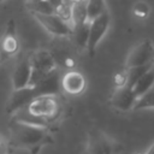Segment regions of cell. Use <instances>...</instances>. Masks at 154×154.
<instances>
[{
    "instance_id": "cell-1",
    "label": "cell",
    "mask_w": 154,
    "mask_h": 154,
    "mask_svg": "<svg viewBox=\"0 0 154 154\" xmlns=\"http://www.w3.org/2000/svg\"><path fill=\"white\" fill-rule=\"evenodd\" d=\"M10 132L12 142L16 146L26 149H35L45 144L49 138L47 126L35 125L17 119H13L10 126Z\"/></svg>"
},
{
    "instance_id": "cell-2",
    "label": "cell",
    "mask_w": 154,
    "mask_h": 154,
    "mask_svg": "<svg viewBox=\"0 0 154 154\" xmlns=\"http://www.w3.org/2000/svg\"><path fill=\"white\" fill-rule=\"evenodd\" d=\"M25 109L30 114L41 118L49 124L59 117L60 102L57 95H36L29 101Z\"/></svg>"
},
{
    "instance_id": "cell-3",
    "label": "cell",
    "mask_w": 154,
    "mask_h": 154,
    "mask_svg": "<svg viewBox=\"0 0 154 154\" xmlns=\"http://www.w3.org/2000/svg\"><path fill=\"white\" fill-rule=\"evenodd\" d=\"M29 60L31 64V77H30L29 87H32L42 77L57 70V61L49 51L46 49L35 51L29 55Z\"/></svg>"
},
{
    "instance_id": "cell-4",
    "label": "cell",
    "mask_w": 154,
    "mask_h": 154,
    "mask_svg": "<svg viewBox=\"0 0 154 154\" xmlns=\"http://www.w3.org/2000/svg\"><path fill=\"white\" fill-rule=\"evenodd\" d=\"M123 147L101 130H91L87 137V154H120Z\"/></svg>"
},
{
    "instance_id": "cell-5",
    "label": "cell",
    "mask_w": 154,
    "mask_h": 154,
    "mask_svg": "<svg viewBox=\"0 0 154 154\" xmlns=\"http://www.w3.org/2000/svg\"><path fill=\"white\" fill-rule=\"evenodd\" d=\"M109 23H111V17L107 10L103 11L97 17H95L94 19L89 20V35H88V42L85 49L88 51L90 57L95 54L100 41L103 38L105 34L109 28Z\"/></svg>"
},
{
    "instance_id": "cell-6",
    "label": "cell",
    "mask_w": 154,
    "mask_h": 154,
    "mask_svg": "<svg viewBox=\"0 0 154 154\" xmlns=\"http://www.w3.org/2000/svg\"><path fill=\"white\" fill-rule=\"evenodd\" d=\"M34 18L41 24V26L54 36H69L71 35L72 28L69 23L59 18L55 13H38L31 12Z\"/></svg>"
},
{
    "instance_id": "cell-7",
    "label": "cell",
    "mask_w": 154,
    "mask_h": 154,
    "mask_svg": "<svg viewBox=\"0 0 154 154\" xmlns=\"http://www.w3.org/2000/svg\"><path fill=\"white\" fill-rule=\"evenodd\" d=\"M154 60V45L150 40H144L136 45L125 60V69L147 64Z\"/></svg>"
},
{
    "instance_id": "cell-8",
    "label": "cell",
    "mask_w": 154,
    "mask_h": 154,
    "mask_svg": "<svg viewBox=\"0 0 154 154\" xmlns=\"http://www.w3.org/2000/svg\"><path fill=\"white\" fill-rule=\"evenodd\" d=\"M136 100H137V96L135 95L132 87L130 85L116 87L109 97V105L119 111L128 112L134 109Z\"/></svg>"
},
{
    "instance_id": "cell-9",
    "label": "cell",
    "mask_w": 154,
    "mask_h": 154,
    "mask_svg": "<svg viewBox=\"0 0 154 154\" xmlns=\"http://www.w3.org/2000/svg\"><path fill=\"white\" fill-rule=\"evenodd\" d=\"M87 85L84 76L75 70L67 71L60 79V88L69 95H79Z\"/></svg>"
},
{
    "instance_id": "cell-10",
    "label": "cell",
    "mask_w": 154,
    "mask_h": 154,
    "mask_svg": "<svg viewBox=\"0 0 154 154\" xmlns=\"http://www.w3.org/2000/svg\"><path fill=\"white\" fill-rule=\"evenodd\" d=\"M35 96L32 87H25L20 89H13L10 101L7 103L6 112L10 114H14L17 111L26 107L29 101Z\"/></svg>"
},
{
    "instance_id": "cell-11",
    "label": "cell",
    "mask_w": 154,
    "mask_h": 154,
    "mask_svg": "<svg viewBox=\"0 0 154 154\" xmlns=\"http://www.w3.org/2000/svg\"><path fill=\"white\" fill-rule=\"evenodd\" d=\"M30 77H31V64H30L29 55H28L25 58H22L14 66V70L12 72L13 89H20V88L29 87Z\"/></svg>"
},
{
    "instance_id": "cell-12",
    "label": "cell",
    "mask_w": 154,
    "mask_h": 154,
    "mask_svg": "<svg viewBox=\"0 0 154 154\" xmlns=\"http://www.w3.org/2000/svg\"><path fill=\"white\" fill-rule=\"evenodd\" d=\"M35 96L36 95H58L60 89V81L57 70L42 77L36 84L32 85Z\"/></svg>"
},
{
    "instance_id": "cell-13",
    "label": "cell",
    "mask_w": 154,
    "mask_h": 154,
    "mask_svg": "<svg viewBox=\"0 0 154 154\" xmlns=\"http://www.w3.org/2000/svg\"><path fill=\"white\" fill-rule=\"evenodd\" d=\"M154 84V65L146 72L143 73L132 85V90L135 93V95L137 96V99L143 95L147 90H149L152 88V85Z\"/></svg>"
},
{
    "instance_id": "cell-14",
    "label": "cell",
    "mask_w": 154,
    "mask_h": 154,
    "mask_svg": "<svg viewBox=\"0 0 154 154\" xmlns=\"http://www.w3.org/2000/svg\"><path fill=\"white\" fill-rule=\"evenodd\" d=\"M89 22L87 17V7H85V0L75 2L71 5V28L72 25L82 24Z\"/></svg>"
},
{
    "instance_id": "cell-15",
    "label": "cell",
    "mask_w": 154,
    "mask_h": 154,
    "mask_svg": "<svg viewBox=\"0 0 154 154\" xmlns=\"http://www.w3.org/2000/svg\"><path fill=\"white\" fill-rule=\"evenodd\" d=\"M71 35H72L75 42L79 47L85 48L87 42H88V35H89V22L77 24V25H72Z\"/></svg>"
},
{
    "instance_id": "cell-16",
    "label": "cell",
    "mask_w": 154,
    "mask_h": 154,
    "mask_svg": "<svg viewBox=\"0 0 154 154\" xmlns=\"http://www.w3.org/2000/svg\"><path fill=\"white\" fill-rule=\"evenodd\" d=\"M1 51L6 55H14L19 51V41L14 32H8L5 35L1 42Z\"/></svg>"
},
{
    "instance_id": "cell-17",
    "label": "cell",
    "mask_w": 154,
    "mask_h": 154,
    "mask_svg": "<svg viewBox=\"0 0 154 154\" xmlns=\"http://www.w3.org/2000/svg\"><path fill=\"white\" fill-rule=\"evenodd\" d=\"M153 65H154V60H152V61H149V63H147V64H143V65H138V66H134V67L126 69L128 85L132 87L134 83H135L143 73H146Z\"/></svg>"
},
{
    "instance_id": "cell-18",
    "label": "cell",
    "mask_w": 154,
    "mask_h": 154,
    "mask_svg": "<svg viewBox=\"0 0 154 154\" xmlns=\"http://www.w3.org/2000/svg\"><path fill=\"white\" fill-rule=\"evenodd\" d=\"M154 108V84L149 90H147L143 95H141L134 106L135 111H141V109H150Z\"/></svg>"
},
{
    "instance_id": "cell-19",
    "label": "cell",
    "mask_w": 154,
    "mask_h": 154,
    "mask_svg": "<svg viewBox=\"0 0 154 154\" xmlns=\"http://www.w3.org/2000/svg\"><path fill=\"white\" fill-rule=\"evenodd\" d=\"M85 7H87V17L88 20L94 19L99 14H101L103 11H106V4L105 0H85Z\"/></svg>"
},
{
    "instance_id": "cell-20",
    "label": "cell",
    "mask_w": 154,
    "mask_h": 154,
    "mask_svg": "<svg viewBox=\"0 0 154 154\" xmlns=\"http://www.w3.org/2000/svg\"><path fill=\"white\" fill-rule=\"evenodd\" d=\"M132 12L135 14V17L137 18H141V19H144L148 17L149 12H150V7L147 2L144 1H137L134 4V7H132Z\"/></svg>"
},
{
    "instance_id": "cell-21",
    "label": "cell",
    "mask_w": 154,
    "mask_h": 154,
    "mask_svg": "<svg viewBox=\"0 0 154 154\" xmlns=\"http://www.w3.org/2000/svg\"><path fill=\"white\" fill-rule=\"evenodd\" d=\"M31 10V12H38V13H54V8L51 6V4L47 0H40L37 2L28 5Z\"/></svg>"
},
{
    "instance_id": "cell-22",
    "label": "cell",
    "mask_w": 154,
    "mask_h": 154,
    "mask_svg": "<svg viewBox=\"0 0 154 154\" xmlns=\"http://www.w3.org/2000/svg\"><path fill=\"white\" fill-rule=\"evenodd\" d=\"M54 13L61 18L63 20H65L66 23H69L71 25V5L70 4H66L65 1L59 5L55 10H54Z\"/></svg>"
},
{
    "instance_id": "cell-23",
    "label": "cell",
    "mask_w": 154,
    "mask_h": 154,
    "mask_svg": "<svg viewBox=\"0 0 154 154\" xmlns=\"http://www.w3.org/2000/svg\"><path fill=\"white\" fill-rule=\"evenodd\" d=\"M113 83H114V88L116 87H123V85H128V76H126V69L123 71H119L114 75L113 77Z\"/></svg>"
},
{
    "instance_id": "cell-24",
    "label": "cell",
    "mask_w": 154,
    "mask_h": 154,
    "mask_svg": "<svg viewBox=\"0 0 154 154\" xmlns=\"http://www.w3.org/2000/svg\"><path fill=\"white\" fill-rule=\"evenodd\" d=\"M0 154H8V144L2 136H0Z\"/></svg>"
},
{
    "instance_id": "cell-25",
    "label": "cell",
    "mask_w": 154,
    "mask_h": 154,
    "mask_svg": "<svg viewBox=\"0 0 154 154\" xmlns=\"http://www.w3.org/2000/svg\"><path fill=\"white\" fill-rule=\"evenodd\" d=\"M47 1L51 4V6H52L54 10H55V8H57L59 5H61V4L64 2V0H47Z\"/></svg>"
},
{
    "instance_id": "cell-26",
    "label": "cell",
    "mask_w": 154,
    "mask_h": 154,
    "mask_svg": "<svg viewBox=\"0 0 154 154\" xmlns=\"http://www.w3.org/2000/svg\"><path fill=\"white\" fill-rule=\"evenodd\" d=\"M65 65H66L67 67H73V65H75V61H73L71 58H67V59L65 60Z\"/></svg>"
},
{
    "instance_id": "cell-27",
    "label": "cell",
    "mask_w": 154,
    "mask_h": 154,
    "mask_svg": "<svg viewBox=\"0 0 154 154\" xmlns=\"http://www.w3.org/2000/svg\"><path fill=\"white\" fill-rule=\"evenodd\" d=\"M144 154H154V142L150 144V147L144 152Z\"/></svg>"
},
{
    "instance_id": "cell-28",
    "label": "cell",
    "mask_w": 154,
    "mask_h": 154,
    "mask_svg": "<svg viewBox=\"0 0 154 154\" xmlns=\"http://www.w3.org/2000/svg\"><path fill=\"white\" fill-rule=\"evenodd\" d=\"M66 4H70V5H72V4H75V2H78V1H82V0H64Z\"/></svg>"
},
{
    "instance_id": "cell-29",
    "label": "cell",
    "mask_w": 154,
    "mask_h": 154,
    "mask_svg": "<svg viewBox=\"0 0 154 154\" xmlns=\"http://www.w3.org/2000/svg\"><path fill=\"white\" fill-rule=\"evenodd\" d=\"M37 1H40V0H28V5L34 4V2H37Z\"/></svg>"
},
{
    "instance_id": "cell-30",
    "label": "cell",
    "mask_w": 154,
    "mask_h": 154,
    "mask_svg": "<svg viewBox=\"0 0 154 154\" xmlns=\"http://www.w3.org/2000/svg\"><path fill=\"white\" fill-rule=\"evenodd\" d=\"M136 154H144V153H136Z\"/></svg>"
},
{
    "instance_id": "cell-31",
    "label": "cell",
    "mask_w": 154,
    "mask_h": 154,
    "mask_svg": "<svg viewBox=\"0 0 154 154\" xmlns=\"http://www.w3.org/2000/svg\"><path fill=\"white\" fill-rule=\"evenodd\" d=\"M2 1H4V0H0V4H1V2H2Z\"/></svg>"
}]
</instances>
